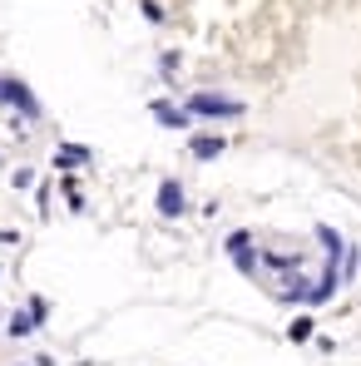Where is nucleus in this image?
Returning <instances> with one entry per match:
<instances>
[{"label":"nucleus","instance_id":"nucleus-1","mask_svg":"<svg viewBox=\"0 0 361 366\" xmlns=\"http://www.w3.org/2000/svg\"><path fill=\"white\" fill-rule=\"evenodd\" d=\"M247 109L243 99H233V94H213V89H198L193 99H188V114H203V119H238Z\"/></svg>","mask_w":361,"mask_h":366},{"label":"nucleus","instance_id":"nucleus-2","mask_svg":"<svg viewBox=\"0 0 361 366\" xmlns=\"http://www.w3.org/2000/svg\"><path fill=\"white\" fill-rule=\"evenodd\" d=\"M0 99H10L25 119H40V104H35V94H30L20 79H0Z\"/></svg>","mask_w":361,"mask_h":366},{"label":"nucleus","instance_id":"nucleus-3","mask_svg":"<svg viewBox=\"0 0 361 366\" xmlns=\"http://www.w3.org/2000/svg\"><path fill=\"white\" fill-rule=\"evenodd\" d=\"M159 213H164V218H178V213H183V188H178L174 178L159 188Z\"/></svg>","mask_w":361,"mask_h":366},{"label":"nucleus","instance_id":"nucleus-4","mask_svg":"<svg viewBox=\"0 0 361 366\" xmlns=\"http://www.w3.org/2000/svg\"><path fill=\"white\" fill-rule=\"evenodd\" d=\"M223 148H228L223 134H198V139H193V159H218Z\"/></svg>","mask_w":361,"mask_h":366},{"label":"nucleus","instance_id":"nucleus-5","mask_svg":"<svg viewBox=\"0 0 361 366\" xmlns=\"http://www.w3.org/2000/svg\"><path fill=\"white\" fill-rule=\"evenodd\" d=\"M153 119L169 124V129H183V124H188V109H174L169 99H153Z\"/></svg>","mask_w":361,"mask_h":366},{"label":"nucleus","instance_id":"nucleus-6","mask_svg":"<svg viewBox=\"0 0 361 366\" xmlns=\"http://www.w3.org/2000/svg\"><path fill=\"white\" fill-rule=\"evenodd\" d=\"M228 252L238 257L243 268H252V243H247V233H233V238H228Z\"/></svg>","mask_w":361,"mask_h":366},{"label":"nucleus","instance_id":"nucleus-7","mask_svg":"<svg viewBox=\"0 0 361 366\" xmlns=\"http://www.w3.org/2000/svg\"><path fill=\"white\" fill-rule=\"evenodd\" d=\"M84 159H89L84 148H65V153H60V164H84Z\"/></svg>","mask_w":361,"mask_h":366}]
</instances>
